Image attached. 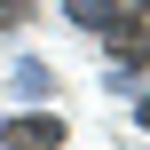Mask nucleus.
I'll list each match as a JSON object with an SVG mask.
<instances>
[{
	"instance_id": "1",
	"label": "nucleus",
	"mask_w": 150,
	"mask_h": 150,
	"mask_svg": "<svg viewBox=\"0 0 150 150\" xmlns=\"http://www.w3.org/2000/svg\"><path fill=\"white\" fill-rule=\"evenodd\" d=\"M8 150H63V119H8Z\"/></svg>"
},
{
	"instance_id": "2",
	"label": "nucleus",
	"mask_w": 150,
	"mask_h": 150,
	"mask_svg": "<svg viewBox=\"0 0 150 150\" xmlns=\"http://www.w3.org/2000/svg\"><path fill=\"white\" fill-rule=\"evenodd\" d=\"M71 24H95V32H103V24H111V0H71Z\"/></svg>"
},
{
	"instance_id": "3",
	"label": "nucleus",
	"mask_w": 150,
	"mask_h": 150,
	"mask_svg": "<svg viewBox=\"0 0 150 150\" xmlns=\"http://www.w3.org/2000/svg\"><path fill=\"white\" fill-rule=\"evenodd\" d=\"M24 8H32V0H0V24H16V16H24Z\"/></svg>"
}]
</instances>
